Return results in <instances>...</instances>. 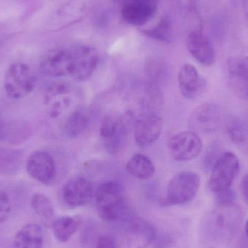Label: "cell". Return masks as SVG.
Segmentation results:
<instances>
[{"instance_id":"1","label":"cell","mask_w":248,"mask_h":248,"mask_svg":"<svg viewBox=\"0 0 248 248\" xmlns=\"http://www.w3.org/2000/svg\"><path fill=\"white\" fill-rule=\"evenodd\" d=\"M96 207L99 217L108 222H114L124 217L127 208L125 189L116 181H107L97 187Z\"/></svg>"},{"instance_id":"2","label":"cell","mask_w":248,"mask_h":248,"mask_svg":"<svg viewBox=\"0 0 248 248\" xmlns=\"http://www.w3.org/2000/svg\"><path fill=\"white\" fill-rule=\"evenodd\" d=\"M201 185L197 173L184 171L176 175L168 185L166 196L160 201L163 207L184 205L191 202L196 196Z\"/></svg>"},{"instance_id":"3","label":"cell","mask_w":248,"mask_h":248,"mask_svg":"<svg viewBox=\"0 0 248 248\" xmlns=\"http://www.w3.org/2000/svg\"><path fill=\"white\" fill-rule=\"evenodd\" d=\"M37 81L36 74L29 65L14 62L9 66L4 76V92L10 98L19 100L34 90Z\"/></svg>"},{"instance_id":"4","label":"cell","mask_w":248,"mask_h":248,"mask_svg":"<svg viewBox=\"0 0 248 248\" xmlns=\"http://www.w3.org/2000/svg\"><path fill=\"white\" fill-rule=\"evenodd\" d=\"M240 170L238 157L231 152L223 153L212 165L208 187L216 194L230 189Z\"/></svg>"},{"instance_id":"5","label":"cell","mask_w":248,"mask_h":248,"mask_svg":"<svg viewBox=\"0 0 248 248\" xmlns=\"http://www.w3.org/2000/svg\"><path fill=\"white\" fill-rule=\"evenodd\" d=\"M157 230L147 220L140 217L131 218L121 233L119 248H147L155 240Z\"/></svg>"},{"instance_id":"6","label":"cell","mask_w":248,"mask_h":248,"mask_svg":"<svg viewBox=\"0 0 248 248\" xmlns=\"http://www.w3.org/2000/svg\"><path fill=\"white\" fill-rule=\"evenodd\" d=\"M168 148L173 160L179 162L189 161L201 154L202 140L194 131H182L170 139Z\"/></svg>"},{"instance_id":"7","label":"cell","mask_w":248,"mask_h":248,"mask_svg":"<svg viewBox=\"0 0 248 248\" xmlns=\"http://www.w3.org/2000/svg\"><path fill=\"white\" fill-rule=\"evenodd\" d=\"M72 67V46L48 51L42 57L39 64L42 74L51 77L71 75Z\"/></svg>"},{"instance_id":"8","label":"cell","mask_w":248,"mask_h":248,"mask_svg":"<svg viewBox=\"0 0 248 248\" xmlns=\"http://www.w3.org/2000/svg\"><path fill=\"white\" fill-rule=\"evenodd\" d=\"M26 169L31 177L45 185H50L57 176L56 164L48 152L38 150L26 161Z\"/></svg>"},{"instance_id":"9","label":"cell","mask_w":248,"mask_h":248,"mask_svg":"<svg viewBox=\"0 0 248 248\" xmlns=\"http://www.w3.org/2000/svg\"><path fill=\"white\" fill-rule=\"evenodd\" d=\"M73 67L71 76L78 81H86L93 76L99 63L98 52L87 45L72 46Z\"/></svg>"},{"instance_id":"10","label":"cell","mask_w":248,"mask_h":248,"mask_svg":"<svg viewBox=\"0 0 248 248\" xmlns=\"http://www.w3.org/2000/svg\"><path fill=\"white\" fill-rule=\"evenodd\" d=\"M74 91L67 83H55L48 87L45 96L49 116L58 119L74 104Z\"/></svg>"},{"instance_id":"11","label":"cell","mask_w":248,"mask_h":248,"mask_svg":"<svg viewBox=\"0 0 248 248\" xmlns=\"http://www.w3.org/2000/svg\"><path fill=\"white\" fill-rule=\"evenodd\" d=\"M94 194V186L88 179L76 177L70 179L64 185L62 201L70 208H79L90 203Z\"/></svg>"},{"instance_id":"12","label":"cell","mask_w":248,"mask_h":248,"mask_svg":"<svg viewBox=\"0 0 248 248\" xmlns=\"http://www.w3.org/2000/svg\"><path fill=\"white\" fill-rule=\"evenodd\" d=\"M163 119L155 113H145L137 119L134 140L137 145L148 147L155 142L163 131Z\"/></svg>"},{"instance_id":"13","label":"cell","mask_w":248,"mask_h":248,"mask_svg":"<svg viewBox=\"0 0 248 248\" xmlns=\"http://www.w3.org/2000/svg\"><path fill=\"white\" fill-rule=\"evenodd\" d=\"M158 0H126L122 3V15L128 24L144 26L155 14Z\"/></svg>"},{"instance_id":"14","label":"cell","mask_w":248,"mask_h":248,"mask_svg":"<svg viewBox=\"0 0 248 248\" xmlns=\"http://www.w3.org/2000/svg\"><path fill=\"white\" fill-rule=\"evenodd\" d=\"M220 110L214 103H205L197 108L189 119V125L194 132H214L220 122Z\"/></svg>"},{"instance_id":"15","label":"cell","mask_w":248,"mask_h":248,"mask_svg":"<svg viewBox=\"0 0 248 248\" xmlns=\"http://www.w3.org/2000/svg\"><path fill=\"white\" fill-rule=\"evenodd\" d=\"M186 46L189 53L201 65L211 66L215 63L217 55L214 45L201 31H192L189 33Z\"/></svg>"},{"instance_id":"16","label":"cell","mask_w":248,"mask_h":248,"mask_svg":"<svg viewBox=\"0 0 248 248\" xmlns=\"http://www.w3.org/2000/svg\"><path fill=\"white\" fill-rule=\"evenodd\" d=\"M208 221L214 236L218 238L230 237L238 224V211L233 208V205L219 206V209L211 214Z\"/></svg>"},{"instance_id":"17","label":"cell","mask_w":248,"mask_h":248,"mask_svg":"<svg viewBox=\"0 0 248 248\" xmlns=\"http://www.w3.org/2000/svg\"><path fill=\"white\" fill-rule=\"evenodd\" d=\"M179 90L182 96L194 100L202 94L205 88V81L201 78L198 70L191 64L182 65L178 75Z\"/></svg>"},{"instance_id":"18","label":"cell","mask_w":248,"mask_h":248,"mask_svg":"<svg viewBox=\"0 0 248 248\" xmlns=\"http://www.w3.org/2000/svg\"><path fill=\"white\" fill-rule=\"evenodd\" d=\"M125 129L122 118L115 115H108L103 118L100 124V135L109 150L114 151L120 147Z\"/></svg>"},{"instance_id":"19","label":"cell","mask_w":248,"mask_h":248,"mask_svg":"<svg viewBox=\"0 0 248 248\" xmlns=\"http://www.w3.org/2000/svg\"><path fill=\"white\" fill-rule=\"evenodd\" d=\"M44 234L38 224H26L16 233L15 248H44Z\"/></svg>"},{"instance_id":"20","label":"cell","mask_w":248,"mask_h":248,"mask_svg":"<svg viewBox=\"0 0 248 248\" xmlns=\"http://www.w3.org/2000/svg\"><path fill=\"white\" fill-rule=\"evenodd\" d=\"M23 152L19 149L0 147V175L17 173L21 167Z\"/></svg>"},{"instance_id":"21","label":"cell","mask_w":248,"mask_h":248,"mask_svg":"<svg viewBox=\"0 0 248 248\" xmlns=\"http://www.w3.org/2000/svg\"><path fill=\"white\" fill-rule=\"evenodd\" d=\"M125 168L131 176L141 180L150 179L155 172L152 160L141 154L134 155L127 162Z\"/></svg>"},{"instance_id":"22","label":"cell","mask_w":248,"mask_h":248,"mask_svg":"<svg viewBox=\"0 0 248 248\" xmlns=\"http://www.w3.org/2000/svg\"><path fill=\"white\" fill-rule=\"evenodd\" d=\"M31 205L34 214L46 228H51L55 221V210L50 200L42 194H35L31 201Z\"/></svg>"},{"instance_id":"23","label":"cell","mask_w":248,"mask_h":248,"mask_svg":"<svg viewBox=\"0 0 248 248\" xmlns=\"http://www.w3.org/2000/svg\"><path fill=\"white\" fill-rule=\"evenodd\" d=\"M90 125V117L84 109L77 108L65 119L63 130L65 135L75 138L82 134Z\"/></svg>"},{"instance_id":"24","label":"cell","mask_w":248,"mask_h":248,"mask_svg":"<svg viewBox=\"0 0 248 248\" xmlns=\"http://www.w3.org/2000/svg\"><path fill=\"white\" fill-rule=\"evenodd\" d=\"M81 225V220L71 217H62L55 218L52 224L55 238L61 243H66L78 231Z\"/></svg>"},{"instance_id":"25","label":"cell","mask_w":248,"mask_h":248,"mask_svg":"<svg viewBox=\"0 0 248 248\" xmlns=\"http://www.w3.org/2000/svg\"><path fill=\"white\" fill-rule=\"evenodd\" d=\"M141 33L150 39L162 42H171L173 39V27L170 18L165 16L161 17L160 21L150 29H143Z\"/></svg>"},{"instance_id":"26","label":"cell","mask_w":248,"mask_h":248,"mask_svg":"<svg viewBox=\"0 0 248 248\" xmlns=\"http://www.w3.org/2000/svg\"><path fill=\"white\" fill-rule=\"evenodd\" d=\"M227 131L230 140L234 144H241L247 137L246 125L238 118L232 117L229 119L227 124Z\"/></svg>"},{"instance_id":"27","label":"cell","mask_w":248,"mask_h":248,"mask_svg":"<svg viewBox=\"0 0 248 248\" xmlns=\"http://www.w3.org/2000/svg\"><path fill=\"white\" fill-rule=\"evenodd\" d=\"M31 135L29 125L23 122H15L9 124L8 135L7 141L11 144L23 142Z\"/></svg>"},{"instance_id":"28","label":"cell","mask_w":248,"mask_h":248,"mask_svg":"<svg viewBox=\"0 0 248 248\" xmlns=\"http://www.w3.org/2000/svg\"><path fill=\"white\" fill-rule=\"evenodd\" d=\"M228 66L231 75L248 82V56L230 58Z\"/></svg>"},{"instance_id":"29","label":"cell","mask_w":248,"mask_h":248,"mask_svg":"<svg viewBox=\"0 0 248 248\" xmlns=\"http://www.w3.org/2000/svg\"><path fill=\"white\" fill-rule=\"evenodd\" d=\"M166 67L164 62L157 58H151L145 64V73L150 78V81L157 83L162 75L165 73Z\"/></svg>"},{"instance_id":"30","label":"cell","mask_w":248,"mask_h":248,"mask_svg":"<svg viewBox=\"0 0 248 248\" xmlns=\"http://www.w3.org/2000/svg\"><path fill=\"white\" fill-rule=\"evenodd\" d=\"M99 237L98 229H97V226L93 223H87L81 232V245L83 247L85 248H91V246L94 243L96 244Z\"/></svg>"},{"instance_id":"31","label":"cell","mask_w":248,"mask_h":248,"mask_svg":"<svg viewBox=\"0 0 248 248\" xmlns=\"http://www.w3.org/2000/svg\"><path fill=\"white\" fill-rule=\"evenodd\" d=\"M12 210L11 197L4 189L0 188V224L6 221Z\"/></svg>"},{"instance_id":"32","label":"cell","mask_w":248,"mask_h":248,"mask_svg":"<svg viewBox=\"0 0 248 248\" xmlns=\"http://www.w3.org/2000/svg\"><path fill=\"white\" fill-rule=\"evenodd\" d=\"M218 206H229L233 205L235 201V193L231 189L217 194Z\"/></svg>"},{"instance_id":"33","label":"cell","mask_w":248,"mask_h":248,"mask_svg":"<svg viewBox=\"0 0 248 248\" xmlns=\"http://www.w3.org/2000/svg\"><path fill=\"white\" fill-rule=\"evenodd\" d=\"M94 248H119L116 240L108 234L100 236L96 243Z\"/></svg>"},{"instance_id":"34","label":"cell","mask_w":248,"mask_h":248,"mask_svg":"<svg viewBox=\"0 0 248 248\" xmlns=\"http://www.w3.org/2000/svg\"><path fill=\"white\" fill-rule=\"evenodd\" d=\"M9 124L4 120V118L0 114V141H7L8 135Z\"/></svg>"},{"instance_id":"35","label":"cell","mask_w":248,"mask_h":248,"mask_svg":"<svg viewBox=\"0 0 248 248\" xmlns=\"http://www.w3.org/2000/svg\"><path fill=\"white\" fill-rule=\"evenodd\" d=\"M241 190L245 200L248 203V173L242 179Z\"/></svg>"},{"instance_id":"36","label":"cell","mask_w":248,"mask_h":248,"mask_svg":"<svg viewBox=\"0 0 248 248\" xmlns=\"http://www.w3.org/2000/svg\"><path fill=\"white\" fill-rule=\"evenodd\" d=\"M245 231H246V235L248 237V221H246V225H245Z\"/></svg>"},{"instance_id":"37","label":"cell","mask_w":248,"mask_h":248,"mask_svg":"<svg viewBox=\"0 0 248 248\" xmlns=\"http://www.w3.org/2000/svg\"><path fill=\"white\" fill-rule=\"evenodd\" d=\"M245 96H246V98L248 100V88L246 90V94H245Z\"/></svg>"},{"instance_id":"38","label":"cell","mask_w":248,"mask_h":248,"mask_svg":"<svg viewBox=\"0 0 248 248\" xmlns=\"http://www.w3.org/2000/svg\"><path fill=\"white\" fill-rule=\"evenodd\" d=\"M125 1H126V0H121V1H122V3H124Z\"/></svg>"}]
</instances>
